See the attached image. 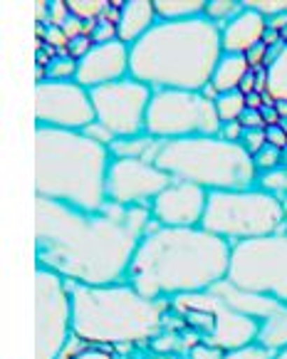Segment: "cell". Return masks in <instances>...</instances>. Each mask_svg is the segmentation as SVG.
Listing matches in <instances>:
<instances>
[{
  "instance_id": "ba28073f",
  "label": "cell",
  "mask_w": 287,
  "mask_h": 359,
  "mask_svg": "<svg viewBox=\"0 0 287 359\" xmlns=\"http://www.w3.org/2000/svg\"><path fill=\"white\" fill-rule=\"evenodd\" d=\"M228 283L287 305V231L230 248Z\"/></svg>"
},
{
  "instance_id": "d590c367",
  "label": "cell",
  "mask_w": 287,
  "mask_h": 359,
  "mask_svg": "<svg viewBox=\"0 0 287 359\" xmlns=\"http://www.w3.org/2000/svg\"><path fill=\"white\" fill-rule=\"evenodd\" d=\"M243 134H245L243 124H240V122H228V124H223V127H220L218 137L223 139V142L240 144V142H243Z\"/></svg>"
},
{
  "instance_id": "74e56055",
  "label": "cell",
  "mask_w": 287,
  "mask_h": 359,
  "mask_svg": "<svg viewBox=\"0 0 287 359\" xmlns=\"http://www.w3.org/2000/svg\"><path fill=\"white\" fill-rule=\"evenodd\" d=\"M265 137H267V144L270 147H275V149H287V134H285V129L280 127V124H275V127H267L265 129Z\"/></svg>"
},
{
  "instance_id": "d4e9b609",
  "label": "cell",
  "mask_w": 287,
  "mask_h": 359,
  "mask_svg": "<svg viewBox=\"0 0 287 359\" xmlns=\"http://www.w3.org/2000/svg\"><path fill=\"white\" fill-rule=\"evenodd\" d=\"M245 109H248V107H245V95L240 90L228 92V95H218V100H216V111H218L220 124L238 122Z\"/></svg>"
},
{
  "instance_id": "8d00e7d4",
  "label": "cell",
  "mask_w": 287,
  "mask_h": 359,
  "mask_svg": "<svg viewBox=\"0 0 287 359\" xmlns=\"http://www.w3.org/2000/svg\"><path fill=\"white\" fill-rule=\"evenodd\" d=\"M238 122L243 124L245 132H248V129H267L265 122H262V114H260V111H255V109H245L243 114H240Z\"/></svg>"
},
{
  "instance_id": "cb8c5ba5",
  "label": "cell",
  "mask_w": 287,
  "mask_h": 359,
  "mask_svg": "<svg viewBox=\"0 0 287 359\" xmlns=\"http://www.w3.org/2000/svg\"><path fill=\"white\" fill-rule=\"evenodd\" d=\"M240 11H243V3H238V0H208L203 18L211 20L213 25L223 27V25H228Z\"/></svg>"
},
{
  "instance_id": "ac0fdd59",
  "label": "cell",
  "mask_w": 287,
  "mask_h": 359,
  "mask_svg": "<svg viewBox=\"0 0 287 359\" xmlns=\"http://www.w3.org/2000/svg\"><path fill=\"white\" fill-rule=\"evenodd\" d=\"M156 22H159V18H156L154 0H127L122 6L119 22H117L119 43L132 48V45H136Z\"/></svg>"
},
{
  "instance_id": "9c48e42d",
  "label": "cell",
  "mask_w": 287,
  "mask_h": 359,
  "mask_svg": "<svg viewBox=\"0 0 287 359\" xmlns=\"http://www.w3.org/2000/svg\"><path fill=\"white\" fill-rule=\"evenodd\" d=\"M220 119L216 102L203 92L159 90L154 92L146 114V134L159 142L191 137H218Z\"/></svg>"
},
{
  "instance_id": "277c9868",
  "label": "cell",
  "mask_w": 287,
  "mask_h": 359,
  "mask_svg": "<svg viewBox=\"0 0 287 359\" xmlns=\"http://www.w3.org/2000/svg\"><path fill=\"white\" fill-rule=\"evenodd\" d=\"M112 151L82 132L35 129V198L94 213L106 206Z\"/></svg>"
},
{
  "instance_id": "4fadbf2b",
  "label": "cell",
  "mask_w": 287,
  "mask_h": 359,
  "mask_svg": "<svg viewBox=\"0 0 287 359\" xmlns=\"http://www.w3.org/2000/svg\"><path fill=\"white\" fill-rule=\"evenodd\" d=\"M35 122L38 127L85 132L97 122L92 95L80 82H55L43 79L35 85Z\"/></svg>"
},
{
  "instance_id": "5bb4252c",
  "label": "cell",
  "mask_w": 287,
  "mask_h": 359,
  "mask_svg": "<svg viewBox=\"0 0 287 359\" xmlns=\"http://www.w3.org/2000/svg\"><path fill=\"white\" fill-rule=\"evenodd\" d=\"M171 184L174 179L151 161L112 156L106 174V201L119 206L151 208L161 191Z\"/></svg>"
},
{
  "instance_id": "3957f363",
  "label": "cell",
  "mask_w": 287,
  "mask_h": 359,
  "mask_svg": "<svg viewBox=\"0 0 287 359\" xmlns=\"http://www.w3.org/2000/svg\"><path fill=\"white\" fill-rule=\"evenodd\" d=\"M220 57V27L203 15L174 22L159 20L136 45H132L129 77L154 92H203L211 85Z\"/></svg>"
},
{
  "instance_id": "e0dca14e",
  "label": "cell",
  "mask_w": 287,
  "mask_h": 359,
  "mask_svg": "<svg viewBox=\"0 0 287 359\" xmlns=\"http://www.w3.org/2000/svg\"><path fill=\"white\" fill-rule=\"evenodd\" d=\"M270 22L265 15L250 11L243 6V11L220 27V43H223V55H248L250 50L265 40Z\"/></svg>"
},
{
  "instance_id": "7bdbcfd3",
  "label": "cell",
  "mask_w": 287,
  "mask_h": 359,
  "mask_svg": "<svg viewBox=\"0 0 287 359\" xmlns=\"http://www.w3.org/2000/svg\"><path fill=\"white\" fill-rule=\"evenodd\" d=\"M77 359H114V357L109 352H104V349H99V347H87Z\"/></svg>"
},
{
  "instance_id": "e575fe53",
  "label": "cell",
  "mask_w": 287,
  "mask_h": 359,
  "mask_svg": "<svg viewBox=\"0 0 287 359\" xmlns=\"http://www.w3.org/2000/svg\"><path fill=\"white\" fill-rule=\"evenodd\" d=\"M94 48V40H92L90 35H80V37H75V40H69L67 43V55L69 57H75L77 62H80L82 57H85L87 53H90V50Z\"/></svg>"
},
{
  "instance_id": "2e32d148",
  "label": "cell",
  "mask_w": 287,
  "mask_h": 359,
  "mask_svg": "<svg viewBox=\"0 0 287 359\" xmlns=\"http://www.w3.org/2000/svg\"><path fill=\"white\" fill-rule=\"evenodd\" d=\"M132 67V48L119 40L104 45H94L85 57L80 60L77 67V82L87 90L112 85L119 79L129 77Z\"/></svg>"
},
{
  "instance_id": "30bf717a",
  "label": "cell",
  "mask_w": 287,
  "mask_h": 359,
  "mask_svg": "<svg viewBox=\"0 0 287 359\" xmlns=\"http://www.w3.org/2000/svg\"><path fill=\"white\" fill-rule=\"evenodd\" d=\"M174 302L176 310L183 312L196 327L206 332V344L218 347L220 352H233L258 342L260 323L235 312L216 290L176 297Z\"/></svg>"
},
{
  "instance_id": "ab89813d",
  "label": "cell",
  "mask_w": 287,
  "mask_h": 359,
  "mask_svg": "<svg viewBox=\"0 0 287 359\" xmlns=\"http://www.w3.org/2000/svg\"><path fill=\"white\" fill-rule=\"evenodd\" d=\"M245 57H248L250 69H253V67H260V65H267V62H265V60H267V45H265V43L255 45V48L250 50V53L245 55Z\"/></svg>"
},
{
  "instance_id": "4dcf8cb0",
  "label": "cell",
  "mask_w": 287,
  "mask_h": 359,
  "mask_svg": "<svg viewBox=\"0 0 287 359\" xmlns=\"http://www.w3.org/2000/svg\"><path fill=\"white\" fill-rule=\"evenodd\" d=\"M253 158H255L258 171H260V174H267V171L280 169V164H282V151H280V149H275V147H270V144H267V147L262 149L260 154H255Z\"/></svg>"
},
{
  "instance_id": "5b68a950",
  "label": "cell",
  "mask_w": 287,
  "mask_h": 359,
  "mask_svg": "<svg viewBox=\"0 0 287 359\" xmlns=\"http://www.w3.org/2000/svg\"><path fill=\"white\" fill-rule=\"evenodd\" d=\"M72 334L90 347L149 342L161 330L166 300L139 295L129 283L104 287L69 285Z\"/></svg>"
},
{
  "instance_id": "603a6c76",
  "label": "cell",
  "mask_w": 287,
  "mask_h": 359,
  "mask_svg": "<svg viewBox=\"0 0 287 359\" xmlns=\"http://www.w3.org/2000/svg\"><path fill=\"white\" fill-rule=\"evenodd\" d=\"M208 0H154L156 18L159 20H191L206 13Z\"/></svg>"
},
{
  "instance_id": "d6a6232c",
  "label": "cell",
  "mask_w": 287,
  "mask_h": 359,
  "mask_svg": "<svg viewBox=\"0 0 287 359\" xmlns=\"http://www.w3.org/2000/svg\"><path fill=\"white\" fill-rule=\"evenodd\" d=\"M275 354L267 352L265 347L260 344H248V347H240V349H233V352H225L223 359H272Z\"/></svg>"
},
{
  "instance_id": "7402d4cb",
  "label": "cell",
  "mask_w": 287,
  "mask_h": 359,
  "mask_svg": "<svg viewBox=\"0 0 287 359\" xmlns=\"http://www.w3.org/2000/svg\"><path fill=\"white\" fill-rule=\"evenodd\" d=\"M265 95L270 102H287V45H282L265 67Z\"/></svg>"
},
{
  "instance_id": "60d3db41",
  "label": "cell",
  "mask_w": 287,
  "mask_h": 359,
  "mask_svg": "<svg viewBox=\"0 0 287 359\" xmlns=\"http://www.w3.org/2000/svg\"><path fill=\"white\" fill-rule=\"evenodd\" d=\"M260 114H262L265 127H275V124H280V111H277L275 102H267V104L260 109Z\"/></svg>"
},
{
  "instance_id": "484cf974",
  "label": "cell",
  "mask_w": 287,
  "mask_h": 359,
  "mask_svg": "<svg viewBox=\"0 0 287 359\" xmlns=\"http://www.w3.org/2000/svg\"><path fill=\"white\" fill-rule=\"evenodd\" d=\"M67 8L72 13V18L82 22H97L106 15L109 3L106 0H67Z\"/></svg>"
},
{
  "instance_id": "f546056e",
  "label": "cell",
  "mask_w": 287,
  "mask_h": 359,
  "mask_svg": "<svg viewBox=\"0 0 287 359\" xmlns=\"http://www.w3.org/2000/svg\"><path fill=\"white\" fill-rule=\"evenodd\" d=\"M90 37L94 40V45L114 43V40H119V37H117V22H114V20H106V18H102V20L92 22Z\"/></svg>"
},
{
  "instance_id": "8992f818",
  "label": "cell",
  "mask_w": 287,
  "mask_h": 359,
  "mask_svg": "<svg viewBox=\"0 0 287 359\" xmlns=\"http://www.w3.org/2000/svg\"><path fill=\"white\" fill-rule=\"evenodd\" d=\"M174 181H186L211 191L255 189L260 171L243 144L223 142L220 137H191L161 142L154 161Z\"/></svg>"
},
{
  "instance_id": "f6af8a7d",
  "label": "cell",
  "mask_w": 287,
  "mask_h": 359,
  "mask_svg": "<svg viewBox=\"0 0 287 359\" xmlns=\"http://www.w3.org/2000/svg\"><path fill=\"white\" fill-rule=\"evenodd\" d=\"M272 359H287V349H282V352H277Z\"/></svg>"
},
{
  "instance_id": "6da1fadb",
  "label": "cell",
  "mask_w": 287,
  "mask_h": 359,
  "mask_svg": "<svg viewBox=\"0 0 287 359\" xmlns=\"http://www.w3.org/2000/svg\"><path fill=\"white\" fill-rule=\"evenodd\" d=\"M149 208L109 203L87 213L35 198V260L69 285L127 283L139 243L151 226Z\"/></svg>"
},
{
  "instance_id": "4316f807",
  "label": "cell",
  "mask_w": 287,
  "mask_h": 359,
  "mask_svg": "<svg viewBox=\"0 0 287 359\" xmlns=\"http://www.w3.org/2000/svg\"><path fill=\"white\" fill-rule=\"evenodd\" d=\"M77 67H80V62H77L75 57H69V55H57V57L48 60L45 72H48V79H55V82H75Z\"/></svg>"
},
{
  "instance_id": "f1b7e54d",
  "label": "cell",
  "mask_w": 287,
  "mask_h": 359,
  "mask_svg": "<svg viewBox=\"0 0 287 359\" xmlns=\"http://www.w3.org/2000/svg\"><path fill=\"white\" fill-rule=\"evenodd\" d=\"M245 8L260 13L265 18H280L287 15V0H245Z\"/></svg>"
},
{
  "instance_id": "9a60e30c",
  "label": "cell",
  "mask_w": 287,
  "mask_h": 359,
  "mask_svg": "<svg viewBox=\"0 0 287 359\" xmlns=\"http://www.w3.org/2000/svg\"><path fill=\"white\" fill-rule=\"evenodd\" d=\"M208 206V191L186 181H174L151 203V218L164 228H198L203 226Z\"/></svg>"
},
{
  "instance_id": "83f0119b",
  "label": "cell",
  "mask_w": 287,
  "mask_h": 359,
  "mask_svg": "<svg viewBox=\"0 0 287 359\" xmlns=\"http://www.w3.org/2000/svg\"><path fill=\"white\" fill-rule=\"evenodd\" d=\"M258 189L267 191V194L277 196V198L285 201L287 198V166H280V169H275V171H267V174H260Z\"/></svg>"
},
{
  "instance_id": "b9f144b4",
  "label": "cell",
  "mask_w": 287,
  "mask_h": 359,
  "mask_svg": "<svg viewBox=\"0 0 287 359\" xmlns=\"http://www.w3.org/2000/svg\"><path fill=\"white\" fill-rule=\"evenodd\" d=\"M265 100H267V95H262V92H253V95L245 97V107H248V109L260 111L262 107H265ZM267 102H270V100H267Z\"/></svg>"
},
{
  "instance_id": "d6986e66",
  "label": "cell",
  "mask_w": 287,
  "mask_h": 359,
  "mask_svg": "<svg viewBox=\"0 0 287 359\" xmlns=\"http://www.w3.org/2000/svg\"><path fill=\"white\" fill-rule=\"evenodd\" d=\"M248 74H250V65L245 55H223L218 67H216V72H213L211 87L218 92V95L238 92Z\"/></svg>"
},
{
  "instance_id": "1f68e13d",
  "label": "cell",
  "mask_w": 287,
  "mask_h": 359,
  "mask_svg": "<svg viewBox=\"0 0 287 359\" xmlns=\"http://www.w3.org/2000/svg\"><path fill=\"white\" fill-rule=\"evenodd\" d=\"M243 149L250 154V156H255V154H260L262 149L267 147V137H265V129H248V132L243 134Z\"/></svg>"
},
{
  "instance_id": "ee69618b",
  "label": "cell",
  "mask_w": 287,
  "mask_h": 359,
  "mask_svg": "<svg viewBox=\"0 0 287 359\" xmlns=\"http://www.w3.org/2000/svg\"><path fill=\"white\" fill-rule=\"evenodd\" d=\"M277 111H280V116H287V102H280V104H275Z\"/></svg>"
},
{
  "instance_id": "7c38bea8",
  "label": "cell",
  "mask_w": 287,
  "mask_h": 359,
  "mask_svg": "<svg viewBox=\"0 0 287 359\" xmlns=\"http://www.w3.org/2000/svg\"><path fill=\"white\" fill-rule=\"evenodd\" d=\"M97 122L104 124L117 139L146 134V114L154 90L134 77H124L112 85L90 90Z\"/></svg>"
},
{
  "instance_id": "44dd1931",
  "label": "cell",
  "mask_w": 287,
  "mask_h": 359,
  "mask_svg": "<svg viewBox=\"0 0 287 359\" xmlns=\"http://www.w3.org/2000/svg\"><path fill=\"white\" fill-rule=\"evenodd\" d=\"M161 142L149 134H141V137L132 139H117V142L109 147L112 156L117 158H139V161H151L154 164L156 156H159Z\"/></svg>"
},
{
  "instance_id": "836d02e7",
  "label": "cell",
  "mask_w": 287,
  "mask_h": 359,
  "mask_svg": "<svg viewBox=\"0 0 287 359\" xmlns=\"http://www.w3.org/2000/svg\"><path fill=\"white\" fill-rule=\"evenodd\" d=\"M82 134H85L87 139H92L94 144H102V147H106V149H109L114 142H117V137H114V134L109 132V129H106L104 124H99V122L90 124V127H87Z\"/></svg>"
},
{
  "instance_id": "8fae6325",
  "label": "cell",
  "mask_w": 287,
  "mask_h": 359,
  "mask_svg": "<svg viewBox=\"0 0 287 359\" xmlns=\"http://www.w3.org/2000/svg\"><path fill=\"white\" fill-rule=\"evenodd\" d=\"M72 339L69 283L45 268H35V359H59Z\"/></svg>"
},
{
  "instance_id": "52a82bcc",
  "label": "cell",
  "mask_w": 287,
  "mask_h": 359,
  "mask_svg": "<svg viewBox=\"0 0 287 359\" xmlns=\"http://www.w3.org/2000/svg\"><path fill=\"white\" fill-rule=\"evenodd\" d=\"M203 228L230 245L287 231L285 201L262 189L211 191Z\"/></svg>"
},
{
  "instance_id": "ffe728a7",
  "label": "cell",
  "mask_w": 287,
  "mask_h": 359,
  "mask_svg": "<svg viewBox=\"0 0 287 359\" xmlns=\"http://www.w3.org/2000/svg\"><path fill=\"white\" fill-rule=\"evenodd\" d=\"M258 344L272 354L287 349V305H280L272 315L262 320L258 330Z\"/></svg>"
},
{
  "instance_id": "bcb514c9",
  "label": "cell",
  "mask_w": 287,
  "mask_h": 359,
  "mask_svg": "<svg viewBox=\"0 0 287 359\" xmlns=\"http://www.w3.org/2000/svg\"><path fill=\"white\" fill-rule=\"evenodd\" d=\"M285 218H287V198H285Z\"/></svg>"
},
{
  "instance_id": "f35d334b",
  "label": "cell",
  "mask_w": 287,
  "mask_h": 359,
  "mask_svg": "<svg viewBox=\"0 0 287 359\" xmlns=\"http://www.w3.org/2000/svg\"><path fill=\"white\" fill-rule=\"evenodd\" d=\"M225 352H220L218 347H211V344H198L191 349V359H223Z\"/></svg>"
},
{
  "instance_id": "7a4b0ae2",
  "label": "cell",
  "mask_w": 287,
  "mask_h": 359,
  "mask_svg": "<svg viewBox=\"0 0 287 359\" xmlns=\"http://www.w3.org/2000/svg\"><path fill=\"white\" fill-rule=\"evenodd\" d=\"M230 248L223 238L198 228H164L151 221L139 243L127 283L149 300L208 292L228 280Z\"/></svg>"
}]
</instances>
